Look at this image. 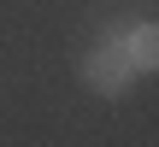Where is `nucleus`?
Here are the masks:
<instances>
[{
    "mask_svg": "<svg viewBox=\"0 0 159 147\" xmlns=\"http://www.w3.org/2000/svg\"><path fill=\"white\" fill-rule=\"evenodd\" d=\"M83 82H89L94 94H112V100H118V94L136 82V65L124 59L118 41H100L94 53H83Z\"/></svg>",
    "mask_w": 159,
    "mask_h": 147,
    "instance_id": "1",
    "label": "nucleus"
},
{
    "mask_svg": "<svg viewBox=\"0 0 159 147\" xmlns=\"http://www.w3.org/2000/svg\"><path fill=\"white\" fill-rule=\"evenodd\" d=\"M136 71H153V59H159V35H153V24H136L130 29V53H124Z\"/></svg>",
    "mask_w": 159,
    "mask_h": 147,
    "instance_id": "2",
    "label": "nucleus"
}]
</instances>
